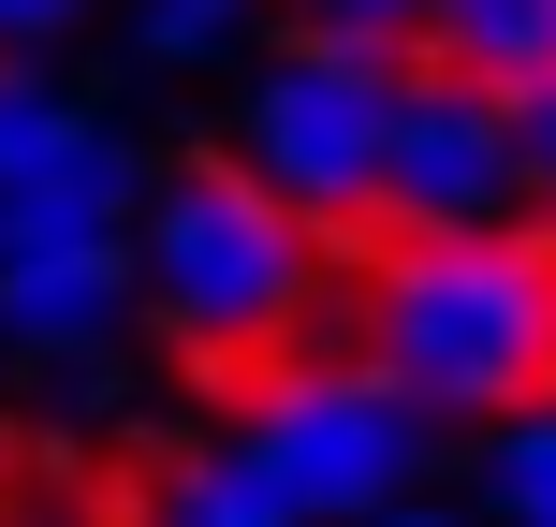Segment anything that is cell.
Here are the masks:
<instances>
[{"mask_svg":"<svg viewBox=\"0 0 556 527\" xmlns=\"http://www.w3.org/2000/svg\"><path fill=\"white\" fill-rule=\"evenodd\" d=\"M366 381H395L425 425L528 411L556 381V235H395L366 278Z\"/></svg>","mask_w":556,"mask_h":527,"instance_id":"obj_1","label":"cell"},{"mask_svg":"<svg viewBox=\"0 0 556 527\" xmlns=\"http://www.w3.org/2000/svg\"><path fill=\"white\" fill-rule=\"evenodd\" d=\"M88 0H0V59H29V45H59Z\"/></svg>","mask_w":556,"mask_h":527,"instance_id":"obj_14","label":"cell"},{"mask_svg":"<svg viewBox=\"0 0 556 527\" xmlns=\"http://www.w3.org/2000/svg\"><path fill=\"white\" fill-rule=\"evenodd\" d=\"M395 235H513L528 221V147H513V103L469 74H410L381 103V176H366Z\"/></svg>","mask_w":556,"mask_h":527,"instance_id":"obj_4","label":"cell"},{"mask_svg":"<svg viewBox=\"0 0 556 527\" xmlns=\"http://www.w3.org/2000/svg\"><path fill=\"white\" fill-rule=\"evenodd\" d=\"M132 221V147L88 103L0 74V250H45V235H117Z\"/></svg>","mask_w":556,"mask_h":527,"instance_id":"obj_6","label":"cell"},{"mask_svg":"<svg viewBox=\"0 0 556 527\" xmlns=\"http://www.w3.org/2000/svg\"><path fill=\"white\" fill-rule=\"evenodd\" d=\"M425 454H440V425H425L395 381H366V366H323V381H307L293 366V381H264L235 469H250L293 527H366V513H395L425 484Z\"/></svg>","mask_w":556,"mask_h":527,"instance_id":"obj_3","label":"cell"},{"mask_svg":"<svg viewBox=\"0 0 556 527\" xmlns=\"http://www.w3.org/2000/svg\"><path fill=\"white\" fill-rule=\"evenodd\" d=\"M293 15H381V29H410L425 0H293Z\"/></svg>","mask_w":556,"mask_h":527,"instance_id":"obj_15","label":"cell"},{"mask_svg":"<svg viewBox=\"0 0 556 527\" xmlns=\"http://www.w3.org/2000/svg\"><path fill=\"white\" fill-rule=\"evenodd\" d=\"M278 59H323V74H410V29H381V15H293L278 29Z\"/></svg>","mask_w":556,"mask_h":527,"instance_id":"obj_10","label":"cell"},{"mask_svg":"<svg viewBox=\"0 0 556 527\" xmlns=\"http://www.w3.org/2000/svg\"><path fill=\"white\" fill-rule=\"evenodd\" d=\"M147 527H293V513H278L264 484L235 469V454H191V469H176L162 499H147Z\"/></svg>","mask_w":556,"mask_h":527,"instance_id":"obj_9","label":"cell"},{"mask_svg":"<svg viewBox=\"0 0 556 527\" xmlns=\"http://www.w3.org/2000/svg\"><path fill=\"white\" fill-rule=\"evenodd\" d=\"M132 278H147V308L176 323L191 366H250V352H278L307 323V221L250 162H191L176 191H147Z\"/></svg>","mask_w":556,"mask_h":527,"instance_id":"obj_2","label":"cell"},{"mask_svg":"<svg viewBox=\"0 0 556 527\" xmlns=\"http://www.w3.org/2000/svg\"><path fill=\"white\" fill-rule=\"evenodd\" d=\"M410 88V74H395ZM381 74H323V59H278L250 88V117H235V147H250V176L293 221H366V176H381Z\"/></svg>","mask_w":556,"mask_h":527,"instance_id":"obj_5","label":"cell"},{"mask_svg":"<svg viewBox=\"0 0 556 527\" xmlns=\"http://www.w3.org/2000/svg\"><path fill=\"white\" fill-rule=\"evenodd\" d=\"M425 45H440V74L528 103V88L556 74V0H425Z\"/></svg>","mask_w":556,"mask_h":527,"instance_id":"obj_8","label":"cell"},{"mask_svg":"<svg viewBox=\"0 0 556 527\" xmlns=\"http://www.w3.org/2000/svg\"><path fill=\"white\" fill-rule=\"evenodd\" d=\"M513 147H528V205H542V235H556V74L513 103Z\"/></svg>","mask_w":556,"mask_h":527,"instance_id":"obj_13","label":"cell"},{"mask_svg":"<svg viewBox=\"0 0 556 527\" xmlns=\"http://www.w3.org/2000/svg\"><path fill=\"white\" fill-rule=\"evenodd\" d=\"M235 29H250V0H132V45L176 59V74H191V59H220Z\"/></svg>","mask_w":556,"mask_h":527,"instance_id":"obj_12","label":"cell"},{"mask_svg":"<svg viewBox=\"0 0 556 527\" xmlns=\"http://www.w3.org/2000/svg\"><path fill=\"white\" fill-rule=\"evenodd\" d=\"M117 308H132V250H117V235L0 250V337H15V352H88Z\"/></svg>","mask_w":556,"mask_h":527,"instance_id":"obj_7","label":"cell"},{"mask_svg":"<svg viewBox=\"0 0 556 527\" xmlns=\"http://www.w3.org/2000/svg\"><path fill=\"white\" fill-rule=\"evenodd\" d=\"M483 499H498L513 527H556V411H528L498 440V469H483Z\"/></svg>","mask_w":556,"mask_h":527,"instance_id":"obj_11","label":"cell"},{"mask_svg":"<svg viewBox=\"0 0 556 527\" xmlns=\"http://www.w3.org/2000/svg\"><path fill=\"white\" fill-rule=\"evenodd\" d=\"M366 527H454V513L440 499H395V513H366Z\"/></svg>","mask_w":556,"mask_h":527,"instance_id":"obj_16","label":"cell"}]
</instances>
